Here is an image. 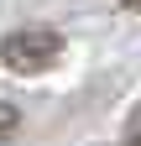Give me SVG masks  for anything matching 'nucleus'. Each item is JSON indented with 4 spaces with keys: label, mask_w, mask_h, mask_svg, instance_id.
<instances>
[{
    "label": "nucleus",
    "mask_w": 141,
    "mask_h": 146,
    "mask_svg": "<svg viewBox=\"0 0 141 146\" xmlns=\"http://www.w3.org/2000/svg\"><path fill=\"white\" fill-rule=\"evenodd\" d=\"M63 58V36L52 26H16L0 36V63L11 73H47Z\"/></svg>",
    "instance_id": "obj_1"
},
{
    "label": "nucleus",
    "mask_w": 141,
    "mask_h": 146,
    "mask_svg": "<svg viewBox=\"0 0 141 146\" xmlns=\"http://www.w3.org/2000/svg\"><path fill=\"white\" fill-rule=\"evenodd\" d=\"M131 11H141V0H131Z\"/></svg>",
    "instance_id": "obj_2"
},
{
    "label": "nucleus",
    "mask_w": 141,
    "mask_h": 146,
    "mask_svg": "<svg viewBox=\"0 0 141 146\" xmlns=\"http://www.w3.org/2000/svg\"><path fill=\"white\" fill-rule=\"evenodd\" d=\"M136 141H141V131H136Z\"/></svg>",
    "instance_id": "obj_3"
}]
</instances>
